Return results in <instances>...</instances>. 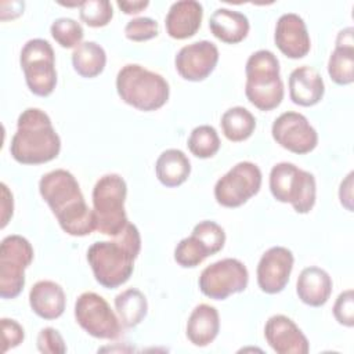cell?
I'll return each instance as SVG.
<instances>
[{
  "label": "cell",
  "instance_id": "cell-1",
  "mask_svg": "<svg viewBox=\"0 0 354 354\" xmlns=\"http://www.w3.org/2000/svg\"><path fill=\"white\" fill-rule=\"evenodd\" d=\"M39 192L64 232L86 236L95 231L94 212L87 206L80 185L71 171L55 169L46 173L39 181Z\"/></svg>",
  "mask_w": 354,
  "mask_h": 354
},
{
  "label": "cell",
  "instance_id": "cell-2",
  "mask_svg": "<svg viewBox=\"0 0 354 354\" xmlns=\"http://www.w3.org/2000/svg\"><path fill=\"white\" fill-rule=\"evenodd\" d=\"M140 250V231L129 221L112 241L94 242L87 249V261L101 286L116 289L130 279L134 271V260L138 257Z\"/></svg>",
  "mask_w": 354,
  "mask_h": 354
},
{
  "label": "cell",
  "instance_id": "cell-3",
  "mask_svg": "<svg viewBox=\"0 0 354 354\" xmlns=\"http://www.w3.org/2000/svg\"><path fill=\"white\" fill-rule=\"evenodd\" d=\"M59 151L61 138L50 116L39 108L22 111L10 144L12 159L22 165H41L55 159Z\"/></svg>",
  "mask_w": 354,
  "mask_h": 354
},
{
  "label": "cell",
  "instance_id": "cell-4",
  "mask_svg": "<svg viewBox=\"0 0 354 354\" xmlns=\"http://www.w3.org/2000/svg\"><path fill=\"white\" fill-rule=\"evenodd\" d=\"M116 91L123 102L144 112L162 108L170 95L167 80L138 64H126L119 69Z\"/></svg>",
  "mask_w": 354,
  "mask_h": 354
},
{
  "label": "cell",
  "instance_id": "cell-5",
  "mask_svg": "<svg viewBox=\"0 0 354 354\" xmlns=\"http://www.w3.org/2000/svg\"><path fill=\"white\" fill-rule=\"evenodd\" d=\"M245 95L260 111H272L283 100V82L279 76V61L270 50L253 53L245 66Z\"/></svg>",
  "mask_w": 354,
  "mask_h": 354
},
{
  "label": "cell",
  "instance_id": "cell-6",
  "mask_svg": "<svg viewBox=\"0 0 354 354\" xmlns=\"http://www.w3.org/2000/svg\"><path fill=\"white\" fill-rule=\"evenodd\" d=\"M127 184L116 173L104 174L93 188V212L95 230L108 236L119 235L127 225L129 218L124 210Z\"/></svg>",
  "mask_w": 354,
  "mask_h": 354
},
{
  "label": "cell",
  "instance_id": "cell-7",
  "mask_svg": "<svg viewBox=\"0 0 354 354\" xmlns=\"http://www.w3.org/2000/svg\"><path fill=\"white\" fill-rule=\"evenodd\" d=\"M270 191L282 203H290L300 213H308L317 198V183L313 173L297 167L290 162H281L270 171Z\"/></svg>",
  "mask_w": 354,
  "mask_h": 354
},
{
  "label": "cell",
  "instance_id": "cell-8",
  "mask_svg": "<svg viewBox=\"0 0 354 354\" xmlns=\"http://www.w3.org/2000/svg\"><path fill=\"white\" fill-rule=\"evenodd\" d=\"M28 88L37 97H48L57 86L55 54L44 39L28 40L19 54Z\"/></svg>",
  "mask_w": 354,
  "mask_h": 354
},
{
  "label": "cell",
  "instance_id": "cell-9",
  "mask_svg": "<svg viewBox=\"0 0 354 354\" xmlns=\"http://www.w3.org/2000/svg\"><path fill=\"white\" fill-rule=\"evenodd\" d=\"M35 252L22 235H7L0 243V296L15 299L25 286V270L30 266Z\"/></svg>",
  "mask_w": 354,
  "mask_h": 354
},
{
  "label": "cell",
  "instance_id": "cell-10",
  "mask_svg": "<svg viewBox=\"0 0 354 354\" xmlns=\"http://www.w3.org/2000/svg\"><path fill=\"white\" fill-rule=\"evenodd\" d=\"M75 319L90 336L115 340L122 333V322L108 301L94 293L83 292L75 301Z\"/></svg>",
  "mask_w": 354,
  "mask_h": 354
},
{
  "label": "cell",
  "instance_id": "cell-11",
  "mask_svg": "<svg viewBox=\"0 0 354 354\" xmlns=\"http://www.w3.org/2000/svg\"><path fill=\"white\" fill-rule=\"evenodd\" d=\"M248 283L246 266L232 257L221 259L205 267L198 281L201 292L213 300H224L231 295L243 292Z\"/></svg>",
  "mask_w": 354,
  "mask_h": 354
},
{
  "label": "cell",
  "instance_id": "cell-12",
  "mask_svg": "<svg viewBox=\"0 0 354 354\" xmlns=\"http://www.w3.org/2000/svg\"><path fill=\"white\" fill-rule=\"evenodd\" d=\"M261 170L253 162H239L232 166L214 185V198L224 207H239L261 188Z\"/></svg>",
  "mask_w": 354,
  "mask_h": 354
},
{
  "label": "cell",
  "instance_id": "cell-13",
  "mask_svg": "<svg viewBox=\"0 0 354 354\" xmlns=\"http://www.w3.org/2000/svg\"><path fill=\"white\" fill-rule=\"evenodd\" d=\"M272 138L289 152L304 155L315 149L318 133L308 119L295 111L281 113L271 127Z\"/></svg>",
  "mask_w": 354,
  "mask_h": 354
},
{
  "label": "cell",
  "instance_id": "cell-14",
  "mask_svg": "<svg viewBox=\"0 0 354 354\" xmlns=\"http://www.w3.org/2000/svg\"><path fill=\"white\" fill-rule=\"evenodd\" d=\"M218 48L209 40H199L180 48L174 58L178 75L188 82H202L214 71Z\"/></svg>",
  "mask_w": 354,
  "mask_h": 354
},
{
  "label": "cell",
  "instance_id": "cell-15",
  "mask_svg": "<svg viewBox=\"0 0 354 354\" xmlns=\"http://www.w3.org/2000/svg\"><path fill=\"white\" fill-rule=\"evenodd\" d=\"M293 263V253L285 246H272L266 250L256 270L259 288L267 295L282 292L289 282Z\"/></svg>",
  "mask_w": 354,
  "mask_h": 354
},
{
  "label": "cell",
  "instance_id": "cell-16",
  "mask_svg": "<svg viewBox=\"0 0 354 354\" xmlns=\"http://www.w3.org/2000/svg\"><path fill=\"white\" fill-rule=\"evenodd\" d=\"M264 337L278 354H307L310 343L301 329L289 317L277 314L267 319Z\"/></svg>",
  "mask_w": 354,
  "mask_h": 354
},
{
  "label": "cell",
  "instance_id": "cell-17",
  "mask_svg": "<svg viewBox=\"0 0 354 354\" xmlns=\"http://www.w3.org/2000/svg\"><path fill=\"white\" fill-rule=\"evenodd\" d=\"M274 41L278 50L292 59L306 57L311 48V40L306 22L295 12H286L278 18Z\"/></svg>",
  "mask_w": 354,
  "mask_h": 354
},
{
  "label": "cell",
  "instance_id": "cell-18",
  "mask_svg": "<svg viewBox=\"0 0 354 354\" xmlns=\"http://www.w3.org/2000/svg\"><path fill=\"white\" fill-rule=\"evenodd\" d=\"M203 7L196 0H180L170 6L166 18V33L176 40L192 37L201 28Z\"/></svg>",
  "mask_w": 354,
  "mask_h": 354
},
{
  "label": "cell",
  "instance_id": "cell-19",
  "mask_svg": "<svg viewBox=\"0 0 354 354\" xmlns=\"http://www.w3.org/2000/svg\"><path fill=\"white\" fill-rule=\"evenodd\" d=\"M289 97L293 104L300 106L317 105L324 94L325 84L318 71L308 65L293 69L289 75Z\"/></svg>",
  "mask_w": 354,
  "mask_h": 354
},
{
  "label": "cell",
  "instance_id": "cell-20",
  "mask_svg": "<svg viewBox=\"0 0 354 354\" xmlns=\"http://www.w3.org/2000/svg\"><path fill=\"white\" fill-rule=\"evenodd\" d=\"M32 311L43 319L59 318L66 307V296L62 286L54 281H37L29 290Z\"/></svg>",
  "mask_w": 354,
  "mask_h": 354
},
{
  "label": "cell",
  "instance_id": "cell-21",
  "mask_svg": "<svg viewBox=\"0 0 354 354\" xmlns=\"http://www.w3.org/2000/svg\"><path fill=\"white\" fill-rule=\"evenodd\" d=\"M332 288L333 282L330 275L317 266L301 270L296 282V293L299 299L311 307L324 306L330 297Z\"/></svg>",
  "mask_w": 354,
  "mask_h": 354
},
{
  "label": "cell",
  "instance_id": "cell-22",
  "mask_svg": "<svg viewBox=\"0 0 354 354\" xmlns=\"http://www.w3.org/2000/svg\"><path fill=\"white\" fill-rule=\"evenodd\" d=\"M220 315L216 307L202 303L198 304L189 314L185 335L196 347L209 346L218 335Z\"/></svg>",
  "mask_w": 354,
  "mask_h": 354
},
{
  "label": "cell",
  "instance_id": "cell-23",
  "mask_svg": "<svg viewBox=\"0 0 354 354\" xmlns=\"http://www.w3.org/2000/svg\"><path fill=\"white\" fill-rule=\"evenodd\" d=\"M212 35L223 43L236 44L242 41L250 29L249 19L245 14L231 8H217L209 18Z\"/></svg>",
  "mask_w": 354,
  "mask_h": 354
},
{
  "label": "cell",
  "instance_id": "cell-24",
  "mask_svg": "<svg viewBox=\"0 0 354 354\" xmlns=\"http://www.w3.org/2000/svg\"><path fill=\"white\" fill-rule=\"evenodd\" d=\"M155 173L159 183L167 188H174L187 181L191 174L188 156L176 148L163 151L155 163Z\"/></svg>",
  "mask_w": 354,
  "mask_h": 354
},
{
  "label": "cell",
  "instance_id": "cell-25",
  "mask_svg": "<svg viewBox=\"0 0 354 354\" xmlns=\"http://www.w3.org/2000/svg\"><path fill=\"white\" fill-rule=\"evenodd\" d=\"M106 65V53L95 41H82L72 53V66L82 77H95Z\"/></svg>",
  "mask_w": 354,
  "mask_h": 354
},
{
  "label": "cell",
  "instance_id": "cell-26",
  "mask_svg": "<svg viewBox=\"0 0 354 354\" xmlns=\"http://www.w3.org/2000/svg\"><path fill=\"white\" fill-rule=\"evenodd\" d=\"M115 310L124 328H134L147 317L148 301L141 290L129 288L116 295Z\"/></svg>",
  "mask_w": 354,
  "mask_h": 354
},
{
  "label": "cell",
  "instance_id": "cell-27",
  "mask_svg": "<svg viewBox=\"0 0 354 354\" xmlns=\"http://www.w3.org/2000/svg\"><path fill=\"white\" fill-rule=\"evenodd\" d=\"M220 124L227 140L241 142L253 134L256 129V118L243 106H232L223 113Z\"/></svg>",
  "mask_w": 354,
  "mask_h": 354
},
{
  "label": "cell",
  "instance_id": "cell-28",
  "mask_svg": "<svg viewBox=\"0 0 354 354\" xmlns=\"http://www.w3.org/2000/svg\"><path fill=\"white\" fill-rule=\"evenodd\" d=\"M328 73L339 86H347L354 82V47L335 46L328 59Z\"/></svg>",
  "mask_w": 354,
  "mask_h": 354
},
{
  "label": "cell",
  "instance_id": "cell-29",
  "mask_svg": "<svg viewBox=\"0 0 354 354\" xmlns=\"http://www.w3.org/2000/svg\"><path fill=\"white\" fill-rule=\"evenodd\" d=\"M187 145L194 156L199 159H207L218 152L221 142L218 133L213 126L201 124L191 131Z\"/></svg>",
  "mask_w": 354,
  "mask_h": 354
},
{
  "label": "cell",
  "instance_id": "cell-30",
  "mask_svg": "<svg viewBox=\"0 0 354 354\" xmlns=\"http://www.w3.org/2000/svg\"><path fill=\"white\" fill-rule=\"evenodd\" d=\"M209 256L206 246L192 234L183 238L174 248V260L184 268H194Z\"/></svg>",
  "mask_w": 354,
  "mask_h": 354
},
{
  "label": "cell",
  "instance_id": "cell-31",
  "mask_svg": "<svg viewBox=\"0 0 354 354\" xmlns=\"http://www.w3.org/2000/svg\"><path fill=\"white\" fill-rule=\"evenodd\" d=\"M50 32L53 39L64 48H76L84 36V30L82 25L73 18L62 17L57 18L51 26Z\"/></svg>",
  "mask_w": 354,
  "mask_h": 354
},
{
  "label": "cell",
  "instance_id": "cell-32",
  "mask_svg": "<svg viewBox=\"0 0 354 354\" xmlns=\"http://www.w3.org/2000/svg\"><path fill=\"white\" fill-rule=\"evenodd\" d=\"M79 17L87 26L102 28L111 22L113 8L108 0H84L79 7Z\"/></svg>",
  "mask_w": 354,
  "mask_h": 354
},
{
  "label": "cell",
  "instance_id": "cell-33",
  "mask_svg": "<svg viewBox=\"0 0 354 354\" xmlns=\"http://www.w3.org/2000/svg\"><path fill=\"white\" fill-rule=\"evenodd\" d=\"M191 234L195 235L206 246L210 256L218 253L224 248V243H225L224 228L214 221H210V220L199 221L194 227Z\"/></svg>",
  "mask_w": 354,
  "mask_h": 354
},
{
  "label": "cell",
  "instance_id": "cell-34",
  "mask_svg": "<svg viewBox=\"0 0 354 354\" xmlns=\"http://www.w3.org/2000/svg\"><path fill=\"white\" fill-rule=\"evenodd\" d=\"M159 35V25L153 18L138 17L130 19L124 26V36L131 41H147Z\"/></svg>",
  "mask_w": 354,
  "mask_h": 354
},
{
  "label": "cell",
  "instance_id": "cell-35",
  "mask_svg": "<svg viewBox=\"0 0 354 354\" xmlns=\"http://www.w3.org/2000/svg\"><path fill=\"white\" fill-rule=\"evenodd\" d=\"M36 346L37 350L43 354H64L66 351L64 337L57 329L51 326L43 328L39 332Z\"/></svg>",
  "mask_w": 354,
  "mask_h": 354
},
{
  "label": "cell",
  "instance_id": "cell-36",
  "mask_svg": "<svg viewBox=\"0 0 354 354\" xmlns=\"http://www.w3.org/2000/svg\"><path fill=\"white\" fill-rule=\"evenodd\" d=\"M333 315L340 325L353 328V325H354V292H353V289H347L337 296V299L333 304Z\"/></svg>",
  "mask_w": 354,
  "mask_h": 354
},
{
  "label": "cell",
  "instance_id": "cell-37",
  "mask_svg": "<svg viewBox=\"0 0 354 354\" xmlns=\"http://www.w3.org/2000/svg\"><path fill=\"white\" fill-rule=\"evenodd\" d=\"M1 343L3 353H7L10 348L19 346L25 339V330L22 325L10 318H1Z\"/></svg>",
  "mask_w": 354,
  "mask_h": 354
},
{
  "label": "cell",
  "instance_id": "cell-38",
  "mask_svg": "<svg viewBox=\"0 0 354 354\" xmlns=\"http://www.w3.org/2000/svg\"><path fill=\"white\" fill-rule=\"evenodd\" d=\"M0 188H1V201H0V228H4L10 218L12 217V213H14V199H12V194L11 191L8 189V187L1 183L0 184Z\"/></svg>",
  "mask_w": 354,
  "mask_h": 354
},
{
  "label": "cell",
  "instance_id": "cell-39",
  "mask_svg": "<svg viewBox=\"0 0 354 354\" xmlns=\"http://www.w3.org/2000/svg\"><path fill=\"white\" fill-rule=\"evenodd\" d=\"M353 176H354V173L350 171L347 174V177L340 183V188H339L340 203L348 212H353Z\"/></svg>",
  "mask_w": 354,
  "mask_h": 354
},
{
  "label": "cell",
  "instance_id": "cell-40",
  "mask_svg": "<svg viewBox=\"0 0 354 354\" xmlns=\"http://www.w3.org/2000/svg\"><path fill=\"white\" fill-rule=\"evenodd\" d=\"M116 4H118V7L124 12V14H129V15H131V14H138V12H141L142 10H145L148 6H149V1L148 0H133V1H130V0H119V1H116Z\"/></svg>",
  "mask_w": 354,
  "mask_h": 354
},
{
  "label": "cell",
  "instance_id": "cell-41",
  "mask_svg": "<svg viewBox=\"0 0 354 354\" xmlns=\"http://www.w3.org/2000/svg\"><path fill=\"white\" fill-rule=\"evenodd\" d=\"M354 29L353 26H347L342 29L336 36V46H346V47H354Z\"/></svg>",
  "mask_w": 354,
  "mask_h": 354
}]
</instances>
